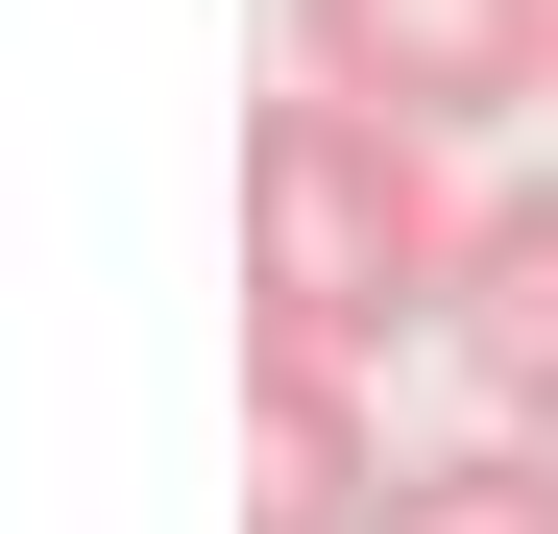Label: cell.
Segmentation results:
<instances>
[{"mask_svg":"<svg viewBox=\"0 0 558 534\" xmlns=\"http://www.w3.org/2000/svg\"><path fill=\"white\" fill-rule=\"evenodd\" d=\"M461 219H486V195H437V122L340 98V73L243 98V316L267 340L389 365L413 316H461Z\"/></svg>","mask_w":558,"mask_h":534,"instance_id":"obj_1","label":"cell"},{"mask_svg":"<svg viewBox=\"0 0 558 534\" xmlns=\"http://www.w3.org/2000/svg\"><path fill=\"white\" fill-rule=\"evenodd\" d=\"M292 73H340V98H389V122H510L558 98V0H292Z\"/></svg>","mask_w":558,"mask_h":534,"instance_id":"obj_2","label":"cell"},{"mask_svg":"<svg viewBox=\"0 0 558 534\" xmlns=\"http://www.w3.org/2000/svg\"><path fill=\"white\" fill-rule=\"evenodd\" d=\"M364 510H389L364 365H340V340H267V316H243V534H364Z\"/></svg>","mask_w":558,"mask_h":534,"instance_id":"obj_3","label":"cell"},{"mask_svg":"<svg viewBox=\"0 0 558 534\" xmlns=\"http://www.w3.org/2000/svg\"><path fill=\"white\" fill-rule=\"evenodd\" d=\"M437 340L486 365V413H534V437H558V170L461 219V316H437Z\"/></svg>","mask_w":558,"mask_h":534,"instance_id":"obj_4","label":"cell"},{"mask_svg":"<svg viewBox=\"0 0 558 534\" xmlns=\"http://www.w3.org/2000/svg\"><path fill=\"white\" fill-rule=\"evenodd\" d=\"M364 534H558V437L486 413V437H437V462H389V510Z\"/></svg>","mask_w":558,"mask_h":534,"instance_id":"obj_5","label":"cell"}]
</instances>
